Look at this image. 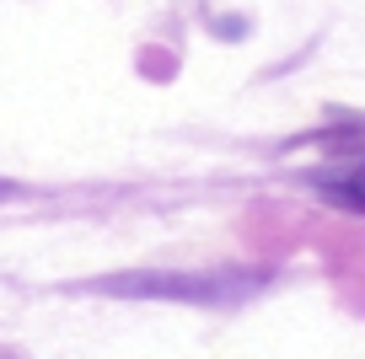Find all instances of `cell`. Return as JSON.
<instances>
[{"label":"cell","instance_id":"cell-1","mask_svg":"<svg viewBox=\"0 0 365 359\" xmlns=\"http://www.w3.org/2000/svg\"><path fill=\"white\" fill-rule=\"evenodd\" d=\"M263 269H215V274H124L97 290L124 295V301H182V306H237L252 290H263Z\"/></svg>","mask_w":365,"mask_h":359},{"label":"cell","instance_id":"cell-2","mask_svg":"<svg viewBox=\"0 0 365 359\" xmlns=\"http://www.w3.org/2000/svg\"><path fill=\"white\" fill-rule=\"evenodd\" d=\"M317 193H322L328 204H339V209H349V214H365V161H360V167H349V172L322 177Z\"/></svg>","mask_w":365,"mask_h":359}]
</instances>
